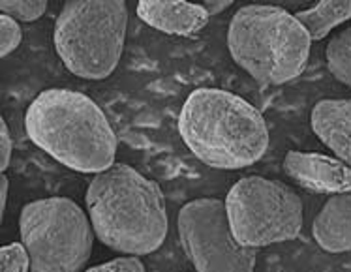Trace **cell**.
<instances>
[{"label": "cell", "instance_id": "cell-8", "mask_svg": "<svg viewBox=\"0 0 351 272\" xmlns=\"http://www.w3.org/2000/svg\"><path fill=\"white\" fill-rule=\"evenodd\" d=\"M182 250L195 272H254L258 250L244 248L231 231L226 201L201 197L177 216Z\"/></svg>", "mask_w": 351, "mask_h": 272}, {"label": "cell", "instance_id": "cell-16", "mask_svg": "<svg viewBox=\"0 0 351 272\" xmlns=\"http://www.w3.org/2000/svg\"><path fill=\"white\" fill-rule=\"evenodd\" d=\"M0 272H32L30 256L23 243H8L2 246Z\"/></svg>", "mask_w": 351, "mask_h": 272}, {"label": "cell", "instance_id": "cell-7", "mask_svg": "<svg viewBox=\"0 0 351 272\" xmlns=\"http://www.w3.org/2000/svg\"><path fill=\"white\" fill-rule=\"evenodd\" d=\"M226 210L237 243L265 248L295 240L302 230V201L293 188L258 175L243 177L231 186Z\"/></svg>", "mask_w": 351, "mask_h": 272}, {"label": "cell", "instance_id": "cell-17", "mask_svg": "<svg viewBox=\"0 0 351 272\" xmlns=\"http://www.w3.org/2000/svg\"><path fill=\"white\" fill-rule=\"evenodd\" d=\"M23 40V30L19 23L10 15H0V57H8L14 53Z\"/></svg>", "mask_w": 351, "mask_h": 272}, {"label": "cell", "instance_id": "cell-19", "mask_svg": "<svg viewBox=\"0 0 351 272\" xmlns=\"http://www.w3.org/2000/svg\"><path fill=\"white\" fill-rule=\"evenodd\" d=\"M12 152H14V139L10 136V129L4 121L0 122V171L6 173L10 160H12Z\"/></svg>", "mask_w": 351, "mask_h": 272}, {"label": "cell", "instance_id": "cell-1", "mask_svg": "<svg viewBox=\"0 0 351 272\" xmlns=\"http://www.w3.org/2000/svg\"><path fill=\"white\" fill-rule=\"evenodd\" d=\"M96 238L122 256H149L162 248L169 230L165 197L156 182L128 164L94 175L85 194Z\"/></svg>", "mask_w": 351, "mask_h": 272}, {"label": "cell", "instance_id": "cell-12", "mask_svg": "<svg viewBox=\"0 0 351 272\" xmlns=\"http://www.w3.org/2000/svg\"><path fill=\"white\" fill-rule=\"evenodd\" d=\"M312 236L329 254L351 251V192L325 201L312 223Z\"/></svg>", "mask_w": 351, "mask_h": 272}, {"label": "cell", "instance_id": "cell-9", "mask_svg": "<svg viewBox=\"0 0 351 272\" xmlns=\"http://www.w3.org/2000/svg\"><path fill=\"white\" fill-rule=\"evenodd\" d=\"M284 169L295 184L314 194L340 195L351 192V167L337 156L289 151L284 158Z\"/></svg>", "mask_w": 351, "mask_h": 272}, {"label": "cell", "instance_id": "cell-4", "mask_svg": "<svg viewBox=\"0 0 351 272\" xmlns=\"http://www.w3.org/2000/svg\"><path fill=\"white\" fill-rule=\"evenodd\" d=\"M310 45L306 29L280 6H243L228 29L231 58L259 85H286L299 77L308 64Z\"/></svg>", "mask_w": 351, "mask_h": 272}, {"label": "cell", "instance_id": "cell-11", "mask_svg": "<svg viewBox=\"0 0 351 272\" xmlns=\"http://www.w3.org/2000/svg\"><path fill=\"white\" fill-rule=\"evenodd\" d=\"M310 124L319 141L351 167V98L317 101Z\"/></svg>", "mask_w": 351, "mask_h": 272}, {"label": "cell", "instance_id": "cell-3", "mask_svg": "<svg viewBox=\"0 0 351 272\" xmlns=\"http://www.w3.org/2000/svg\"><path fill=\"white\" fill-rule=\"evenodd\" d=\"M179 134L197 160L222 171L258 164L271 143L261 111L223 88H197L188 96Z\"/></svg>", "mask_w": 351, "mask_h": 272}, {"label": "cell", "instance_id": "cell-6", "mask_svg": "<svg viewBox=\"0 0 351 272\" xmlns=\"http://www.w3.org/2000/svg\"><path fill=\"white\" fill-rule=\"evenodd\" d=\"M19 233L32 272H81L96 238L88 214L68 197L27 203L19 216Z\"/></svg>", "mask_w": 351, "mask_h": 272}, {"label": "cell", "instance_id": "cell-20", "mask_svg": "<svg viewBox=\"0 0 351 272\" xmlns=\"http://www.w3.org/2000/svg\"><path fill=\"white\" fill-rule=\"evenodd\" d=\"M233 2L231 0H208V2H203L201 6L205 8V12H207L210 17H215V15L222 14L223 10H228Z\"/></svg>", "mask_w": 351, "mask_h": 272}, {"label": "cell", "instance_id": "cell-2", "mask_svg": "<svg viewBox=\"0 0 351 272\" xmlns=\"http://www.w3.org/2000/svg\"><path fill=\"white\" fill-rule=\"evenodd\" d=\"M25 129L38 149L72 171L100 175L115 165V132L100 106L83 92H40L25 113Z\"/></svg>", "mask_w": 351, "mask_h": 272}, {"label": "cell", "instance_id": "cell-13", "mask_svg": "<svg viewBox=\"0 0 351 272\" xmlns=\"http://www.w3.org/2000/svg\"><path fill=\"white\" fill-rule=\"evenodd\" d=\"M310 34L312 42H319L330 34L338 25L351 19V0H322L315 6L306 8L295 14Z\"/></svg>", "mask_w": 351, "mask_h": 272}, {"label": "cell", "instance_id": "cell-10", "mask_svg": "<svg viewBox=\"0 0 351 272\" xmlns=\"http://www.w3.org/2000/svg\"><path fill=\"white\" fill-rule=\"evenodd\" d=\"M137 15L152 29L171 36H194L207 27L210 15L201 4L182 0H141L137 2Z\"/></svg>", "mask_w": 351, "mask_h": 272}, {"label": "cell", "instance_id": "cell-14", "mask_svg": "<svg viewBox=\"0 0 351 272\" xmlns=\"http://www.w3.org/2000/svg\"><path fill=\"white\" fill-rule=\"evenodd\" d=\"M325 58L330 75L351 88V27L330 38L325 47Z\"/></svg>", "mask_w": 351, "mask_h": 272}, {"label": "cell", "instance_id": "cell-5", "mask_svg": "<svg viewBox=\"0 0 351 272\" xmlns=\"http://www.w3.org/2000/svg\"><path fill=\"white\" fill-rule=\"evenodd\" d=\"M126 29L128 6L122 0H68L55 21V51L70 73L101 81L115 72Z\"/></svg>", "mask_w": 351, "mask_h": 272}, {"label": "cell", "instance_id": "cell-15", "mask_svg": "<svg viewBox=\"0 0 351 272\" xmlns=\"http://www.w3.org/2000/svg\"><path fill=\"white\" fill-rule=\"evenodd\" d=\"M0 12L19 23H34L47 12L45 0H0Z\"/></svg>", "mask_w": 351, "mask_h": 272}, {"label": "cell", "instance_id": "cell-18", "mask_svg": "<svg viewBox=\"0 0 351 272\" xmlns=\"http://www.w3.org/2000/svg\"><path fill=\"white\" fill-rule=\"evenodd\" d=\"M85 272H147L143 261L136 256H121L100 265L90 267Z\"/></svg>", "mask_w": 351, "mask_h": 272}, {"label": "cell", "instance_id": "cell-21", "mask_svg": "<svg viewBox=\"0 0 351 272\" xmlns=\"http://www.w3.org/2000/svg\"><path fill=\"white\" fill-rule=\"evenodd\" d=\"M8 190H10V180H8L6 173H2V177H0V220L6 214Z\"/></svg>", "mask_w": 351, "mask_h": 272}]
</instances>
